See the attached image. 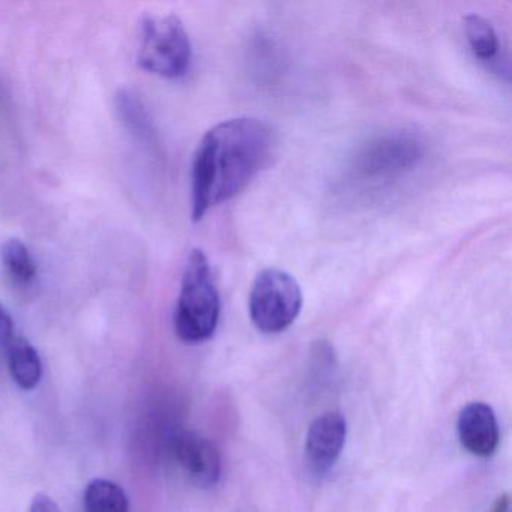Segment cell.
Returning <instances> with one entry per match:
<instances>
[{
    "mask_svg": "<svg viewBox=\"0 0 512 512\" xmlns=\"http://www.w3.org/2000/svg\"><path fill=\"white\" fill-rule=\"evenodd\" d=\"M272 146V130L260 119H229L211 128L194 155L193 220L242 193L268 163Z\"/></svg>",
    "mask_w": 512,
    "mask_h": 512,
    "instance_id": "6da1fadb",
    "label": "cell"
},
{
    "mask_svg": "<svg viewBox=\"0 0 512 512\" xmlns=\"http://www.w3.org/2000/svg\"><path fill=\"white\" fill-rule=\"evenodd\" d=\"M220 295L208 257L191 251L182 277L175 313V331L185 343L199 344L214 335L220 320Z\"/></svg>",
    "mask_w": 512,
    "mask_h": 512,
    "instance_id": "7a4b0ae2",
    "label": "cell"
},
{
    "mask_svg": "<svg viewBox=\"0 0 512 512\" xmlns=\"http://www.w3.org/2000/svg\"><path fill=\"white\" fill-rule=\"evenodd\" d=\"M193 49L184 23L173 16H145L140 23L137 62L148 73L178 79L190 68Z\"/></svg>",
    "mask_w": 512,
    "mask_h": 512,
    "instance_id": "3957f363",
    "label": "cell"
},
{
    "mask_svg": "<svg viewBox=\"0 0 512 512\" xmlns=\"http://www.w3.org/2000/svg\"><path fill=\"white\" fill-rule=\"evenodd\" d=\"M304 296L298 281L283 269H263L250 290L251 322L263 334L286 331L302 310Z\"/></svg>",
    "mask_w": 512,
    "mask_h": 512,
    "instance_id": "277c9868",
    "label": "cell"
},
{
    "mask_svg": "<svg viewBox=\"0 0 512 512\" xmlns=\"http://www.w3.org/2000/svg\"><path fill=\"white\" fill-rule=\"evenodd\" d=\"M424 157V142L415 134H383L362 146L353 160L352 173L358 181L380 184L412 172Z\"/></svg>",
    "mask_w": 512,
    "mask_h": 512,
    "instance_id": "5b68a950",
    "label": "cell"
},
{
    "mask_svg": "<svg viewBox=\"0 0 512 512\" xmlns=\"http://www.w3.org/2000/svg\"><path fill=\"white\" fill-rule=\"evenodd\" d=\"M173 455L185 475L202 488L214 487L221 476V457L214 443L194 431H181L173 439Z\"/></svg>",
    "mask_w": 512,
    "mask_h": 512,
    "instance_id": "8992f818",
    "label": "cell"
},
{
    "mask_svg": "<svg viewBox=\"0 0 512 512\" xmlns=\"http://www.w3.org/2000/svg\"><path fill=\"white\" fill-rule=\"evenodd\" d=\"M347 422L340 412L314 419L305 440V460L313 472L326 473L340 458L346 443Z\"/></svg>",
    "mask_w": 512,
    "mask_h": 512,
    "instance_id": "52a82bcc",
    "label": "cell"
},
{
    "mask_svg": "<svg viewBox=\"0 0 512 512\" xmlns=\"http://www.w3.org/2000/svg\"><path fill=\"white\" fill-rule=\"evenodd\" d=\"M458 437L470 454L484 458L493 455L500 439L494 410L481 401L467 404L458 416Z\"/></svg>",
    "mask_w": 512,
    "mask_h": 512,
    "instance_id": "ba28073f",
    "label": "cell"
},
{
    "mask_svg": "<svg viewBox=\"0 0 512 512\" xmlns=\"http://www.w3.org/2000/svg\"><path fill=\"white\" fill-rule=\"evenodd\" d=\"M8 368L17 385L31 391L40 383L43 364L37 349L22 337H14L7 346Z\"/></svg>",
    "mask_w": 512,
    "mask_h": 512,
    "instance_id": "9c48e42d",
    "label": "cell"
},
{
    "mask_svg": "<svg viewBox=\"0 0 512 512\" xmlns=\"http://www.w3.org/2000/svg\"><path fill=\"white\" fill-rule=\"evenodd\" d=\"M463 23L464 35H466L467 44H469L473 55L485 64L497 62L500 41L491 22L478 14H469L464 17Z\"/></svg>",
    "mask_w": 512,
    "mask_h": 512,
    "instance_id": "30bf717a",
    "label": "cell"
},
{
    "mask_svg": "<svg viewBox=\"0 0 512 512\" xmlns=\"http://www.w3.org/2000/svg\"><path fill=\"white\" fill-rule=\"evenodd\" d=\"M85 512H130V500L116 482L94 479L86 487Z\"/></svg>",
    "mask_w": 512,
    "mask_h": 512,
    "instance_id": "8fae6325",
    "label": "cell"
},
{
    "mask_svg": "<svg viewBox=\"0 0 512 512\" xmlns=\"http://www.w3.org/2000/svg\"><path fill=\"white\" fill-rule=\"evenodd\" d=\"M0 262L17 283H31L37 275L34 259L20 239H8L0 245Z\"/></svg>",
    "mask_w": 512,
    "mask_h": 512,
    "instance_id": "7c38bea8",
    "label": "cell"
},
{
    "mask_svg": "<svg viewBox=\"0 0 512 512\" xmlns=\"http://www.w3.org/2000/svg\"><path fill=\"white\" fill-rule=\"evenodd\" d=\"M116 110L125 127L136 134V137L149 140L152 136V125L148 118V112L143 107L140 98L128 89H121L116 95Z\"/></svg>",
    "mask_w": 512,
    "mask_h": 512,
    "instance_id": "4fadbf2b",
    "label": "cell"
},
{
    "mask_svg": "<svg viewBox=\"0 0 512 512\" xmlns=\"http://www.w3.org/2000/svg\"><path fill=\"white\" fill-rule=\"evenodd\" d=\"M14 322L10 313L0 304V346L7 349L8 344L14 340Z\"/></svg>",
    "mask_w": 512,
    "mask_h": 512,
    "instance_id": "5bb4252c",
    "label": "cell"
},
{
    "mask_svg": "<svg viewBox=\"0 0 512 512\" xmlns=\"http://www.w3.org/2000/svg\"><path fill=\"white\" fill-rule=\"evenodd\" d=\"M31 512H61V509L52 497L41 493L32 500Z\"/></svg>",
    "mask_w": 512,
    "mask_h": 512,
    "instance_id": "9a60e30c",
    "label": "cell"
},
{
    "mask_svg": "<svg viewBox=\"0 0 512 512\" xmlns=\"http://www.w3.org/2000/svg\"><path fill=\"white\" fill-rule=\"evenodd\" d=\"M509 508H511V500H509L508 494H503L496 500L490 512H509Z\"/></svg>",
    "mask_w": 512,
    "mask_h": 512,
    "instance_id": "2e32d148",
    "label": "cell"
}]
</instances>
